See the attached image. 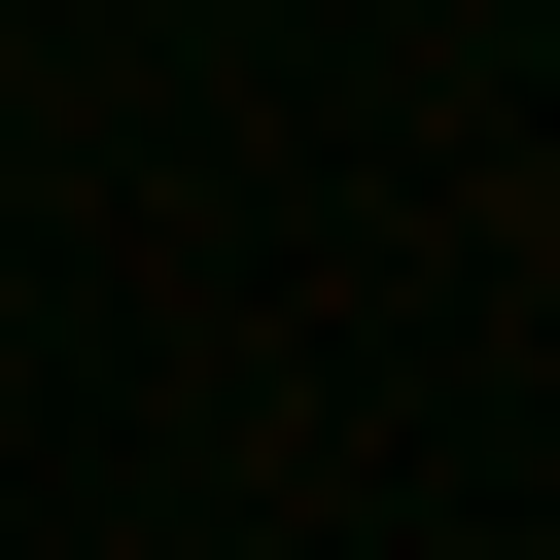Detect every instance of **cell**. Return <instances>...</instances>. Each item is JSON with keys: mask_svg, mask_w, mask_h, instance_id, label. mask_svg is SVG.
I'll list each match as a JSON object with an SVG mask.
<instances>
[]
</instances>
